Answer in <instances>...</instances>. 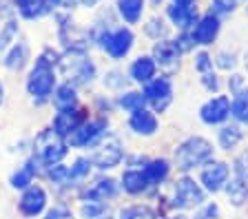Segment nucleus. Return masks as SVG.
<instances>
[{
	"instance_id": "7",
	"label": "nucleus",
	"mask_w": 248,
	"mask_h": 219,
	"mask_svg": "<svg viewBox=\"0 0 248 219\" xmlns=\"http://www.w3.org/2000/svg\"><path fill=\"white\" fill-rule=\"evenodd\" d=\"M104 129H107V120H102V117H100V120H91V122H82V124L69 135V144L76 146V148L89 146L102 135Z\"/></svg>"
},
{
	"instance_id": "19",
	"label": "nucleus",
	"mask_w": 248,
	"mask_h": 219,
	"mask_svg": "<svg viewBox=\"0 0 248 219\" xmlns=\"http://www.w3.org/2000/svg\"><path fill=\"white\" fill-rule=\"evenodd\" d=\"M71 78L76 84H89L93 78H95V64L87 58H80L73 62V69H71Z\"/></svg>"
},
{
	"instance_id": "47",
	"label": "nucleus",
	"mask_w": 248,
	"mask_h": 219,
	"mask_svg": "<svg viewBox=\"0 0 248 219\" xmlns=\"http://www.w3.org/2000/svg\"><path fill=\"white\" fill-rule=\"evenodd\" d=\"M170 219H186V217H182V215H177V217H170Z\"/></svg>"
},
{
	"instance_id": "3",
	"label": "nucleus",
	"mask_w": 248,
	"mask_h": 219,
	"mask_svg": "<svg viewBox=\"0 0 248 219\" xmlns=\"http://www.w3.org/2000/svg\"><path fill=\"white\" fill-rule=\"evenodd\" d=\"M89 162L95 168H100V171H108V168L118 166L122 162V142H120V137L107 135L104 140H100L93 146Z\"/></svg>"
},
{
	"instance_id": "37",
	"label": "nucleus",
	"mask_w": 248,
	"mask_h": 219,
	"mask_svg": "<svg viewBox=\"0 0 248 219\" xmlns=\"http://www.w3.org/2000/svg\"><path fill=\"white\" fill-rule=\"evenodd\" d=\"M195 67H197V71H202V73H208V71H211L213 60L208 58V53H200V56H197Z\"/></svg>"
},
{
	"instance_id": "40",
	"label": "nucleus",
	"mask_w": 248,
	"mask_h": 219,
	"mask_svg": "<svg viewBox=\"0 0 248 219\" xmlns=\"http://www.w3.org/2000/svg\"><path fill=\"white\" fill-rule=\"evenodd\" d=\"M202 82H204V87L206 89H211V91H217V87H219V82H217V78L213 75L211 71L208 73H204V78H202Z\"/></svg>"
},
{
	"instance_id": "36",
	"label": "nucleus",
	"mask_w": 248,
	"mask_h": 219,
	"mask_svg": "<svg viewBox=\"0 0 248 219\" xmlns=\"http://www.w3.org/2000/svg\"><path fill=\"white\" fill-rule=\"evenodd\" d=\"M49 177H51L53 182H69V168L62 166V164H53V166L49 168Z\"/></svg>"
},
{
	"instance_id": "39",
	"label": "nucleus",
	"mask_w": 248,
	"mask_h": 219,
	"mask_svg": "<svg viewBox=\"0 0 248 219\" xmlns=\"http://www.w3.org/2000/svg\"><path fill=\"white\" fill-rule=\"evenodd\" d=\"M217 64L222 69H231V67H235V56H228V53H219V58H217Z\"/></svg>"
},
{
	"instance_id": "10",
	"label": "nucleus",
	"mask_w": 248,
	"mask_h": 219,
	"mask_svg": "<svg viewBox=\"0 0 248 219\" xmlns=\"http://www.w3.org/2000/svg\"><path fill=\"white\" fill-rule=\"evenodd\" d=\"M228 115H231V100L226 95H217V98L208 100L200 109V117L206 124H222Z\"/></svg>"
},
{
	"instance_id": "1",
	"label": "nucleus",
	"mask_w": 248,
	"mask_h": 219,
	"mask_svg": "<svg viewBox=\"0 0 248 219\" xmlns=\"http://www.w3.org/2000/svg\"><path fill=\"white\" fill-rule=\"evenodd\" d=\"M213 157V146L204 137H188L184 144L177 146L175 151V164L180 171H191L195 166L206 164Z\"/></svg>"
},
{
	"instance_id": "15",
	"label": "nucleus",
	"mask_w": 248,
	"mask_h": 219,
	"mask_svg": "<svg viewBox=\"0 0 248 219\" xmlns=\"http://www.w3.org/2000/svg\"><path fill=\"white\" fill-rule=\"evenodd\" d=\"M217 31H219V22H217L215 16L202 18L200 25H197L195 31H193V42H197V44H211V42L215 40Z\"/></svg>"
},
{
	"instance_id": "32",
	"label": "nucleus",
	"mask_w": 248,
	"mask_h": 219,
	"mask_svg": "<svg viewBox=\"0 0 248 219\" xmlns=\"http://www.w3.org/2000/svg\"><path fill=\"white\" fill-rule=\"evenodd\" d=\"M232 168H235V179L239 184H244V186H248V148L235 160V166Z\"/></svg>"
},
{
	"instance_id": "2",
	"label": "nucleus",
	"mask_w": 248,
	"mask_h": 219,
	"mask_svg": "<svg viewBox=\"0 0 248 219\" xmlns=\"http://www.w3.org/2000/svg\"><path fill=\"white\" fill-rule=\"evenodd\" d=\"M53 60H46V56L38 58L33 71L29 73V80H27V91L29 95H33V100H46L53 93V87H56V75H53Z\"/></svg>"
},
{
	"instance_id": "12",
	"label": "nucleus",
	"mask_w": 248,
	"mask_h": 219,
	"mask_svg": "<svg viewBox=\"0 0 248 219\" xmlns=\"http://www.w3.org/2000/svg\"><path fill=\"white\" fill-rule=\"evenodd\" d=\"M46 206V193L40 186H29L20 197V213L25 217H36Z\"/></svg>"
},
{
	"instance_id": "33",
	"label": "nucleus",
	"mask_w": 248,
	"mask_h": 219,
	"mask_svg": "<svg viewBox=\"0 0 248 219\" xmlns=\"http://www.w3.org/2000/svg\"><path fill=\"white\" fill-rule=\"evenodd\" d=\"M120 219H155V213L146 206H131L120 213Z\"/></svg>"
},
{
	"instance_id": "18",
	"label": "nucleus",
	"mask_w": 248,
	"mask_h": 219,
	"mask_svg": "<svg viewBox=\"0 0 248 219\" xmlns=\"http://www.w3.org/2000/svg\"><path fill=\"white\" fill-rule=\"evenodd\" d=\"M122 188L131 195H140L149 188V182H146L142 171H126L122 175Z\"/></svg>"
},
{
	"instance_id": "24",
	"label": "nucleus",
	"mask_w": 248,
	"mask_h": 219,
	"mask_svg": "<svg viewBox=\"0 0 248 219\" xmlns=\"http://www.w3.org/2000/svg\"><path fill=\"white\" fill-rule=\"evenodd\" d=\"M118 7H120V14H122L124 20L133 25V22H138L140 16H142L144 2H142V0H120Z\"/></svg>"
},
{
	"instance_id": "29",
	"label": "nucleus",
	"mask_w": 248,
	"mask_h": 219,
	"mask_svg": "<svg viewBox=\"0 0 248 219\" xmlns=\"http://www.w3.org/2000/svg\"><path fill=\"white\" fill-rule=\"evenodd\" d=\"M87 195H89V199H98V202H102V199H107V197H113L115 195V182L113 179H100Z\"/></svg>"
},
{
	"instance_id": "17",
	"label": "nucleus",
	"mask_w": 248,
	"mask_h": 219,
	"mask_svg": "<svg viewBox=\"0 0 248 219\" xmlns=\"http://www.w3.org/2000/svg\"><path fill=\"white\" fill-rule=\"evenodd\" d=\"M131 78L135 82H151V78H155V60L153 58H138L131 64Z\"/></svg>"
},
{
	"instance_id": "31",
	"label": "nucleus",
	"mask_w": 248,
	"mask_h": 219,
	"mask_svg": "<svg viewBox=\"0 0 248 219\" xmlns=\"http://www.w3.org/2000/svg\"><path fill=\"white\" fill-rule=\"evenodd\" d=\"M146 104V98L142 93H135V91H131V93H124L122 98H120V106L126 111H140V109H144Z\"/></svg>"
},
{
	"instance_id": "5",
	"label": "nucleus",
	"mask_w": 248,
	"mask_h": 219,
	"mask_svg": "<svg viewBox=\"0 0 248 219\" xmlns=\"http://www.w3.org/2000/svg\"><path fill=\"white\" fill-rule=\"evenodd\" d=\"M204 204V190L193 182L191 177H182L175 186V197H173V206L180 208H195Z\"/></svg>"
},
{
	"instance_id": "25",
	"label": "nucleus",
	"mask_w": 248,
	"mask_h": 219,
	"mask_svg": "<svg viewBox=\"0 0 248 219\" xmlns=\"http://www.w3.org/2000/svg\"><path fill=\"white\" fill-rule=\"evenodd\" d=\"M231 115L242 124H248V89L239 91L231 104Z\"/></svg>"
},
{
	"instance_id": "45",
	"label": "nucleus",
	"mask_w": 248,
	"mask_h": 219,
	"mask_svg": "<svg viewBox=\"0 0 248 219\" xmlns=\"http://www.w3.org/2000/svg\"><path fill=\"white\" fill-rule=\"evenodd\" d=\"M5 102V87H2V82H0V104Z\"/></svg>"
},
{
	"instance_id": "27",
	"label": "nucleus",
	"mask_w": 248,
	"mask_h": 219,
	"mask_svg": "<svg viewBox=\"0 0 248 219\" xmlns=\"http://www.w3.org/2000/svg\"><path fill=\"white\" fill-rule=\"evenodd\" d=\"M53 102H56L58 109H71V106H76V89H73L71 84L58 87L56 93H53Z\"/></svg>"
},
{
	"instance_id": "16",
	"label": "nucleus",
	"mask_w": 248,
	"mask_h": 219,
	"mask_svg": "<svg viewBox=\"0 0 248 219\" xmlns=\"http://www.w3.org/2000/svg\"><path fill=\"white\" fill-rule=\"evenodd\" d=\"M16 16L9 7H0V49H5L16 36Z\"/></svg>"
},
{
	"instance_id": "42",
	"label": "nucleus",
	"mask_w": 248,
	"mask_h": 219,
	"mask_svg": "<svg viewBox=\"0 0 248 219\" xmlns=\"http://www.w3.org/2000/svg\"><path fill=\"white\" fill-rule=\"evenodd\" d=\"M215 5L224 11H232L235 9V0H215Z\"/></svg>"
},
{
	"instance_id": "6",
	"label": "nucleus",
	"mask_w": 248,
	"mask_h": 219,
	"mask_svg": "<svg viewBox=\"0 0 248 219\" xmlns=\"http://www.w3.org/2000/svg\"><path fill=\"white\" fill-rule=\"evenodd\" d=\"M144 98L149 100L151 104H153V109L157 111V113H162V111L170 104V98H173V87H170V80L169 78H155V80H151V82L146 84V89H144Z\"/></svg>"
},
{
	"instance_id": "28",
	"label": "nucleus",
	"mask_w": 248,
	"mask_h": 219,
	"mask_svg": "<svg viewBox=\"0 0 248 219\" xmlns=\"http://www.w3.org/2000/svg\"><path fill=\"white\" fill-rule=\"evenodd\" d=\"M239 140H242V131H239V126H224V129L219 131V146H222L224 151L235 148V146L239 144Z\"/></svg>"
},
{
	"instance_id": "21",
	"label": "nucleus",
	"mask_w": 248,
	"mask_h": 219,
	"mask_svg": "<svg viewBox=\"0 0 248 219\" xmlns=\"http://www.w3.org/2000/svg\"><path fill=\"white\" fill-rule=\"evenodd\" d=\"M169 171H170V166L166 160H153V162L146 164V168L142 173H144V177L149 184H160L162 179H166Z\"/></svg>"
},
{
	"instance_id": "38",
	"label": "nucleus",
	"mask_w": 248,
	"mask_h": 219,
	"mask_svg": "<svg viewBox=\"0 0 248 219\" xmlns=\"http://www.w3.org/2000/svg\"><path fill=\"white\" fill-rule=\"evenodd\" d=\"M46 219H73V215L67 208H53L51 213L46 215Z\"/></svg>"
},
{
	"instance_id": "46",
	"label": "nucleus",
	"mask_w": 248,
	"mask_h": 219,
	"mask_svg": "<svg viewBox=\"0 0 248 219\" xmlns=\"http://www.w3.org/2000/svg\"><path fill=\"white\" fill-rule=\"evenodd\" d=\"M98 219H113V217H111V215H100Z\"/></svg>"
},
{
	"instance_id": "43",
	"label": "nucleus",
	"mask_w": 248,
	"mask_h": 219,
	"mask_svg": "<svg viewBox=\"0 0 248 219\" xmlns=\"http://www.w3.org/2000/svg\"><path fill=\"white\" fill-rule=\"evenodd\" d=\"M193 0H175V5H182V7H191Z\"/></svg>"
},
{
	"instance_id": "23",
	"label": "nucleus",
	"mask_w": 248,
	"mask_h": 219,
	"mask_svg": "<svg viewBox=\"0 0 248 219\" xmlns=\"http://www.w3.org/2000/svg\"><path fill=\"white\" fill-rule=\"evenodd\" d=\"M27 60H29V47H27L25 42H18V44L11 49L9 56H7L5 67H7V69H14V71H18V69H22V67L27 64Z\"/></svg>"
},
{
	"instance_id": "50",
	"label": "nucleus",
	"mask_w": 248,
	"mask_h": 219,
	"mask_svg": "<svg viewBox=\"0 0 248 219\" xmlns=\"http://www.w3.org/2000/svg\"><path fill=\"white\" fill-rule=\"evenodd\" d=\"M153 2H160V0H153Z\"/></svg>"
},
{
	"instance_id": "20",
	"label": "nucleus",
	"mask_w": 248,
	"mask_h": 219,
	"mask_svg": "<svg viewBox=\"0 0 248 219\" xmlns=\"http://www.w3.org/2000/svg\"><path fill=\"white\" fill-rule=\"evenodd\" d=\"M169 16H170V20L180 27V29H188L191 25H195L197 22V14H195V9H191V7H182V5L170 7Z\"/></svg>"
},
{
	"instance_id": "34",
	"label": "nucleus",
	"mask_w": 248,
	"mask_h": 219,
	"mask_svg": "<svg viewBox=\"0 0 248 219\" xmlns=\"http://www.w3.org/2000/svg\"><path fill=\"white\" fill-rule=\"evenodd\" d=\"M89 166H91V162L84 160V157L76 160V164L69 168V182H80V179H84L89 175Z\"/></svg>"
},
{
	"instance_id": "41",
	"label": "nucleus",
	"mask_w": 248,
	"mask_h": 219,
	"mask_svg": "<svg viewBox=\"0 0 248 219\" xmlns=\"http://www.w3.org/2000/svg\"><path fill=\"white\" fill-rule=\"evenodd\" d=\"M162 25H164V22H162V20H160V22H157V20H153L149 27H146V31H149L151 36H164V27H162Z\"/></svg>"
},
{
	"instance_id": "48",
	"label": "nucleus",
	"mask_w": 248,
	"mask_h": 219,
	"mask_svg": "<svg viewBox=\"0 0 248 219\" xmlns=\"http://www.w3.org/2000/svg\"><path fill=\"white\" fill-rule=\"evenodd\" d=\"M49 2H53V5H56V2H60V0H49Z\"/></svg>"
},
{
	"instance_id": "35",
	"label": "nucleus",
	"mask_w": 248,
	"mask_h": 219,
	"mask_svg": "<svg viewBox=\"0 0 248 219\" xmlns=\"http://www.w3.org/2000/svg\"><path fill=\"white\" fill-rule=\"evenodd\" d=\"M100 215H104V204L98 199H89L82 204V217L84 219H98Z\"/></svg>"
},
{
	"instance_id": "49",
	"label": "nucleus",
	"mask_w": 248,
	"mask_h": 219,
	"mask_svg": "<svg viewBox=\"0 0 248 219\" xmlns=\"http://www.w3.org/2000/svg\"><path fill=\"white\" fill-rule=\"evenodd\" d=\"M195 219H206V217H204V215H200V217H195Z\"/></svg>"
},
{
	"instance_id": "14",
	"label": "nucleus",
	"mask_w": 248,
	"mask_h": 219,
	"mask_svg": "<svg viewBox=\"0 0 248 219\" xmlns=\"http://www.w3.org/2000/svg\"><path fill=\"white\" fill-rule=\"evenodd\" d=\"M153 53H155L153 60H157V62H160L164 69L173 71V69L177 67V58H180V49H177L175 42L162 40L160 44H155V51H153Z\"/></svg>"
},
{
	"instance_id": "44",
	"label": "nucleus",
	"mask_w": 248,
	"mask_h": 219,
	"mask_svg": "<svg viewBox=\"0 0 248 219\" xmlns=\"http://www.w3.org/2000/svg\"><path fill=\"white\" fill-rule=\"evenodd\" d=\"M80 2H82L84 7H93V5H95V2H98V0H80Z\"/></svg>"
},
{
	"instance_id": "11",
	"label": "nucleus",
	"mask_w": 248,
	"mask_h": 219,
	"mask_svg": "<svg viewBox=\"0 0 248 219\" xmlns=\"http://www.w3.org/2000/svg\"><path fill=\"white\" fill-rule=\"evenodd\" d=\"M228 175H231L228 164L213 162V164H208V166L202 171V184H204V188H206V190L217 193V190H222V188L228 184Z\"/></svg>"
},
{
	"instance_id": "30",
	"label": "nucleus",
	"mask_w": 248,
	"mask_h": 219,
	"mask_svg": "<svg viewBox=\"0 0 248 219\" xmlns=\"http://www.w3.org/2000/svg\"><path fill=\"white\" fill-rule=\"evenodd\" d=\"M226 195H228V202H231L232 206H242V204L248 199V186L239 184L237 179H231V184L226 186Z\"/></svg>"
},
{
	"instance_id": "9",
	"label": "nucleus",
	"mask_w": 248,
	"mask_h": 219,
	"mask_svg": "<svg viewBox=\"0 0 248 219\" xmlns=\"http://www.w3.org/2000/svg\"><path fill=\"white\" fill-rule=\"evenodd\" d=\"M131 44H133V33H131L129 29H118V31H113V33L102 36V47L107 49V53L113 58V60H120V58L126 56Z\"/></svg>"
},
{
	"instance_id": "4",
	"label": "nucleus",
	"mask_w": 248,
	"mask_h": 219,
	"mask_svg": "<svg viewBox=\"0 0 248 219\" xmlns=\"http://www.w3.org/2000/svg\"><path fill=\"white\" fill-rule=\"evenodd\" d=\"M36 146H38V153H40V160L45 164H49V166L58 164L62 157L67 155V146L62 144L60 137H58L53 131H45V133H40Z\"/></svg>"
},
{
	"instance_id": "8",
	"label": "nucleus",
	"mask_w": 248,
	"mask_h": 219,
	"mask_svg": "<svg viewBox=\"0 0 248 219\" xmlns=\"http://www.w3.org/2000/svg\"><path fill=\"white\" fill-rule=\"evenodd\" d=\"M84 122V111L82 109H60L56 115V120H53V133L58 137H69L78 126Z\"/></svg>"
},
{
	"instance_id": "22",
	"label": "nucleus",
	"mask_w": 248,
	"mask_h": 219,
	"mask_svg": "<svg viewBox=\"0 0 248 219\" xmlns=\"http://www.w3.org/2000/svg\"><path fill=\"white\" fill-rule=\"evenodd\" d=\"M18 9L25 18H40L49 11V2L46 0H18Z\"/></svg>"
},
{
	"instance_id": "13",
	"label": "nucleus",
	"mask_w": 248,
	"mask_h": 219,
	"mask_svg": "<svg viewBox=\"0 0 248 219\" xmlns=\"http://www.w3.org/2000/svg\"><path fill=\"white\" fill-rule=\"evenodd\" d=\"M129 126L138 133V135H153L157 131V120L155 115L146 109H140V111H133L131 113V120H129Z\"/></svg>"
},
{
	"instance_id": "26",
	"label": "nucleus",
	"mask_w": 248,
	"mask_h": 219,
	"mask_svg": "<svg viewBox=\"0 0 248 219\" xmlns=\"http://www.w3.org/2000/svg\"><path fill=\"white\" fill-rule=\"evenodd\" d=\"M33 175H36V160H29L20 171L14 173V177H11V186L14 188H29V184L33 182Z\"/></svg>"
}]
</instances>
